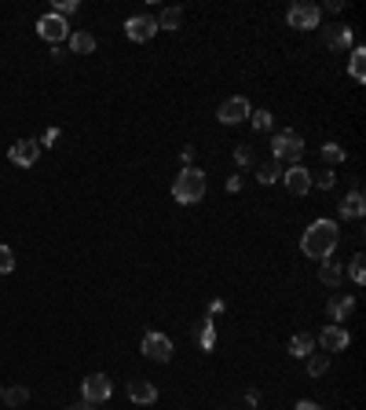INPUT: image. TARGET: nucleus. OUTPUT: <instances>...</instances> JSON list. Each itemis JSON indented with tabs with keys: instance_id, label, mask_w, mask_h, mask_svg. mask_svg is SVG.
Instances as JSON below:
<instances>
[{
	"instance_id": "obj_1",
	"label": "nucleus",
	"mask_w": 366,
	"mask_h": 410,
	"mask_svg": "<svg viewBox=\"0 0 366 410\" xmlns=\"http://www.w3.org/2000/svg\"><path fill=\"white\" fill-rule=\"evenodd\" d=\"M337 242H341V227L333 220H315L300 234V249H304V256H311V261H330Z\"/></svg>"
},
{
	"instance_id": "obj_2",
	"label": "nucleus",
	"mask_w": 366,
	"mask_h": 410,
	"mask_svg": "<svg viewBox=\"0 0 366 410\" xmlns=\"http://www.w3.org/2000/svg\"><path fill=\"white\" fill-rule=\"evenodd\" d=\"M172 198H176L180 205H198L205 198V172L195 169V165H187L176 183H172Z\"/></svg>"
},
{
	"instance_id": "obj_3",
	"label": "nucleus",
	"mask_w": 366,
	"mask_h": 410,
	"mask_svg": "<svg viewBox=\"0 0 366 410\" xmlns=\"http://www.w3.org/2000/svg\"><path fill=\"white\" fill-rule=\"evenodd\" d=\"M271 158L282 165V161H300L304 158V139H300V132H293V128H286V132H278L271 139Z\"/></svg>"
},
{
	"instance_id": "obj_4",
	"label": "nucleus",
	"mask_w": 366,
	"mask_h": 410,
	"mask_svg": "<svg viewBox=\"0 0 366 410\" xmlns=\"http://www.w3.org/2000/svg\"><path fill=\"white\" fill-rule=\"evenodd\" d=\"M81 396H84V403H103V399H110L114 396V381L106 377V374H88L81 381Z\"/></svg>"
},
{
	"instance_id": "obj_5",
	"label": "nucleus",
	"mask_w": 366,
	"mask_h": 410,
	"mask_svg": "<svg viewBox=\"0 0 366 410\" xmlns=\"http://www.w3.org/2000/svg\"><path fill=\"white\" fill-rule=\"evenodd\" d=\"M286 23H290L293 30H319L322 8H319V4H293V8L286 11Z\"/></svg>"
},
{
	"instance_id": "obj_6",
	"label": "nucleus",
	"mask_w": 366,
	"mask_h": 410,
	"mask_svg": "<svg viewBox=\"0 0 366 410\" xmlns=\"http://www.w3.org/2000/svg\"><path fill=\"white\" fill-rule=\"evenodd\" d=\"M37 33L48 40V45H62V40L70 37V26H67V18H59V15H40L37 18Z\"/></svg>"
},
{
	"instance_id": "obj_7",
	"label": "nucleus",
	"mask_w": 366,
	"mask_h": 410,
	"mask_svg": "<svg viewBox=\"0 0 366 410\" xmlns=\"http://www.w3.org/2000/svg\"><path fill=\"white\" fill-rule=\"evenodd\" d=\"M172 352H176V348H172V341H168L165 334L150 330V334L143 337V355H147V359H154V363H168V359H172Z\"/></svg>"
},
{
	"instance_id": "obj_8",
	"label": "nucleus",
	"mask_w": 366,
	"mask_h": 410,
	"mask_svg": "<svg viewBox=\"0 0 366 410\" xmlns=\"http://www.w3.org/2000/svg\"><path fill=\"white\" fill-rule=\"evenodd\" d=\"M249 114H253V110H249V99H242V96L224 99V103H220V110H217L220 125H239V121H246Z\"/></svg>"
},
{
	"instance_id": "obj_9",
	"label": "nucleus",
	"mask_w": 366,
	"mask_h": 410,
	"mask_svg": "<svg viewBox=\"0 0 366 410\" xmlns=\"http://www.w3.org/2000/svg\"><path fill=\"white\" fill-rule=\"evenodd\" d=\"M282 183H286L290 194H297V198H300V194L311 190V172H308L304 165H290V169L282 172Z\"/></svg>"
},
{
	"instance_id": "obj_10",
	"label": "nucleus",
	"mask_w": 366,
	"mask_h": 410,
	"mask_svg": "<svg viewBox=\"0 0 366 410\" xmlns=\"http://www.w3.org/2000/svg\"><path fill=\"white\" fill-rule=\"evenodd\" d=\"M125 33H128V40H150L158 33V18H150V15H132L125 23Z\"/></svg>"
},
{
	"instance_id": "obj_11",
	"label": "nucleus",
	"mask_w": 366,
	"mask_h": 410,
	"mask_svg": "<svg viewBox=\"0 0 366 410\" xmlns=\"http://www.w3.org/2000/svg\"><path fill=\"white\" fill-rule=\"evenodd\" d=\"M8 158H11V165H23V169H30V165L40 158V143H37V139H18V143L8 150Z\"/></svg>"
},
{
	"instance_id": "obj_12",
	"label": "nucleus",
	"mask_w": 366,
	"mask_h": 410,
	"mask_svg": "<svg viewBox=\"0 0 366 410\" xmlns=\"http://www.w3.org/2000/svg\"><path fill=\"white\" fill-rule=\"evenodd\" d=\"M319 344H322V352H344L352 344V337H348V330L344 326H326L319 334Z\"/></svg>"
},
{
	"instance_id": "obj_13",
	"label": "nucleus",
	"mask_w": 366,
	"mask_h": 410,
	"mask_svg": "<svg viewBox=\"0 0 366 410\" xmlns=\"http://www.w3.org/2000/svg\"><path fill=\"white\" fill-rule=\"evenodd\" d=\"M337 209H341V217H344V220H359L362 212H366V198H362V190L355 187V190H352V194H348V198H344Z\"/></svg>"
},
{
	"instance_id": "obj_14",
	"label": "nucleus",
	"mask_w": 366,
	"mask_h": 410,
	"mask_svg": "<svg viewBox=\"0 0 366 410\" xmlns=\"http://www.w3.org/2000/svg\"><path fill=\"white\" fill-rule=\"evenodd\" d=\"M326 312H330L333 322H344V319L355 312V297H352V293H337V297L330 300V308H326Z\"/></svg>"
},
{
	"instance_id": "obj_15",
	"label": "nucleus",
	"mask_w": 366,
	"mask_h": 410,
	"mask_svg": "<svg viewBox=\"0 0 366 410\" xmlns=\"http://www.w3.org/2000/svg\"><path fill=\"white\" fill-rule=\"evenodd\" d=\"M128 399L139 403V406H150V403L158 399V388L150 385V381H132V385H128Z\"/></svg>"
},
{
	"instance_id": "obj_16",
	"label": "nucleus",
	"mask_w": 366,
	"mask_h": 410,
	"mask_svg": "<svg viewBox=\"0 0 366 410\" xmlns=\"http://www.w3.org/2000/svg\"><path fill=\"white\" fill-rule=\"evenodd\" d=\"M322 40H326V48L341 52V48H348V45H352V30H344V26H330L326 33H322Z\"/></svg>"
},
{
	"instance_id": "obj_17",
	"label": "nucleus",
	"mask_w": 366,
	"mask_h": 410,
	"mask_svg": "<svg viewBox=\"0 0 366 410\" xmlns=\"http://www.w3.org/2000/svg\"><path fill=\"white\" fill-rule=\"evenodd\" d=\"M67 40H70V48H74L77 55H92V52H96V37H92L88 30H77V33H70Z\"/></svg>"
},
{
	"instance_id": "obj_18",
	"label": "nucleus",
	"mask_w": 366,
	"mask_h": 410,
	"mask_svg": "<svg viewBox=\"0 0 366 410\" xmlns=\"http://www.w3.org/2000/svg\"><path fill=\"white\" fill-rule=\"evenodd\" d=\"M311 352H315V337H311V334H293V341H290V355L308 359Z\"/></svg>"
},
{
	"instance_id": "obj_19",
	"label": "nucleus",
	"mask_w": 366,
	"mask_h": 410,
	"mask_svg": "<svg viewBox=\"0 0 366 410\" xmlns=\"http://www.w3.org/2000/svg\"><path fill=\"white\" fill-rule=\"evenodd\" d=\"M256 180H261V183H278V180H282V165H278L275 158L261 161V165H256Z\"/></svg>"
},
{
	"instance_id": "obj_20",
	"label": "nucleus",
	"mask_w": 366,
	"mask_h": 410,
	"mask_svg": "<svg viewBox=\"0 0 366 410\" xmlns=\"http://www.w3.org/2000/svg\"><path fill=\"white\" fill-rule=\"evenodd\" d=\"M348 74L355 77V81H366V48L359 45V48H352V59H348Z\"/></svg>"
},
{
	"instance_id": "obj_21",
	"label": "nucleus",
	"mask_w": 366,
	"mask_h": 410,
	"mask_svg": "<svg viewBox=\"0 0 366 410\" xmlns=\"http://www.w3.org/2000/svg\"><path fill=\"white\" fill-rule=\"evenodd\" d=\"M304 363H308V374H311V377H322V374L330 370V355H326V352H311Z\"/></svg>"
},
{
	"instance_id": "obj_22",
	"label": "nucleus",
	"mask_w": 366,
	"mask_h": 410,
	"mask_svg": "<svg viewBox=\"0 0 366 410\" xmlns=\"http://www.w3.org/2000/svg\"><path fill=\"white\" fill-rule=\"evenodd\" d=\"M180 23H183V11L180 8H165L161 18H158V30H180Z\"/></svg>"
},
{
	"instance_id": "obj_23",
	"label": "nucleus",
	"mask_w": 366,
	"mask_h": 410,
	"mask_svg": "<svg viewBox=\"0 0 366 410\" xmlns=\"http://www.w3.org/2000/svg\"><path fill=\"white\" fill-rule=\"evenodd\" d=\"M341 278H344L341 264H322V271H319V283L322 286H341Z\"/></svg>"
},
{
	"instance_id": "obj_24",
	"label": "nucleus",
	"mask_w": 366,
	"mask_h": 410,
	"mask_svg": "<svg viewBox=\"0 0 366 410\" xmlns=\"http://www.w3.org/2000/svg\"><path fill=\"white\" fill-rule=\"evenodd\" d=\"M249 121H253V128H256V132H268V128L275 125L271 110H256V114H249Z\"/></svg>"
},
{
	"instance_id": "obj_25",
	"label": "nucleus",
	"mask_w": 366,
	"mask_h": 410,
	"mask_svg": "<svg viewBox=\"0 0 366 410\" xmlns=\"http://www.w3.org/2000/svg\"><path fill=\"white\" fill-rule=\"evenodd\" d=\"M26 399H30L26 388H4V403H8V406H23Z\"/></svg>"
},
{
	"instance_id": "obj_26",
	"label": "nucleus",
	"mask_w": 366,
	"mask_h": 410,
	"mask_svg": "<svg viewBox=\"0 0 366 410\" xmlns=\"http://www.w3.org/2000/svg\"><path fill=\"white\" fill-rule=\"evenodd\" d=\"M362 264H366V261H362V253H355V256H352V264H348V275L355 278L359 286L366 283V268H362Z\"/></svg>"
},
{
	"instance_id": "obj_27",
	"label": "nucleus",
	"mask_w": 366,
	"mask_h": 410,
	"mask_svg": "<svg viewBox=\"0 0 366 410\" xmlns=\"http://www.w3.org/2000/svg\"><path fill=\"white\" fill-rule=\"evenodd\" d=\"M322 158H326L330 165H341L344 161V147L341 143H326V147H322Z\"/></svg>"
},
{
	"instance_id": "obj_28",
	"label": "nucleus",
	"mask_w": 366,
	"mask_h": 410,
	"mask_svg": "<svg viewBox=\"0 0 366 410\" xmlns=\"http://www.w3.org/2000/svg\"><path fill=\"white\" fill-rule=\"evenodd\" d=\"M198 341H202V348H205V352H212V344H217V330H212V322H202Z\"/></svg>"
},
{
	"instance_id": "obj_29",
	"label": "nucleus",
	"mask_w": 366,
	"mask_h": 410,
	"mask_svg": "<svg viewBox=\"0 0 366 410\" xmlns=\"http://www.w3.org/2000/svg\"><path fill=\"white\" fill-rule=\"evenodd\" d=\"M11 268H15V253L8 246H0V275H8Z\"/></svg>"
},
{
	"instance_id": "obj_30",
	"label": "nucleus",
	"mask_w": 366,
	"mask_h": 410,
	"mask_svg": "<svg viewBox=\"0 0 366 410\" xmlns=\"http://www.w3.org/2000/svg\"><path fill=\"white\" fill-rule=\"evenodd\" d=\"M77 8H81L77 0H59V4L52 8V15H59V18H67V15H70V11H77Z\"/></svg>"
},
{
	"instance_id": "obj_31",
	"label": "nucleus",
	"mask_w": 366,
	"mask_h": 410,
	"mask_svg": "<svg viewBox=\"0 0 366 410\" xmlns=\"http://www.w3.org/2000/svg\"><path fill=\"white\" fill-rule=\"evenodd\" d=\"M311 183H319V187H322V190H330V187H333V183H337V176H333V172H330V169H326V172H319V180H311Z\"/></svg>"
},
{
	"instance_id": "obj_32",
	"label": "nucleus",
	"mask_w": 366,
	"mask_h": 410,
	"mask_svg": "<svg viewBox=\"0 0 366 410\" xmlns=\"http://www.w3.org/2000/svg\"><path fill=\"white\" fill-rule=\"evenodd\" d=\"M234 161H239V165H253V150H249V147H239V150H234Z\"/></svg>"
},
{
	"instance_id": "obj_33",
	"label": "nucleus",
	"mask_w": 366,
	"mask_h": 410,
	"mask_svg": "<svg viewBox=\"0 0 366 410\" xmlns=\"http://www.w3.org/2000/svg\"><path fill=\"white\" fill-rule=\"evenodd\" d=\"M52 143H59V128H48L45 139H40V147H52Z\"/></svg>"
},
{
	"instance_id": "obj_34",
	"label": "nucleus",
	"mask_w": 366,
	"mask_h": 410,
	"mask_svg": "<svg viewBox=\"0 0 366 410\" xmlns=\"http://www.w3.org/2000/svg\"><path fill=\"white\" fill-rule=\"evenodd\" d=\"M293 410H322V406H319V403H311V399H300Z\"/></svg>"
},
{
	"instance_id": "obj_35",
	"label": "nucleus",
	"mask_w": 366,
	"mask_h": 410,
	"mask_svg": "<svg viewBox=\"0 0 366 410\" xmlns=\"http://www.w3.org/2000/svg\"><path fill=\"white\" fill-rule=\"evenodd\" d=\"M70 410H92V403H77V406H70Z\"/></svg>"
}]
</instances>
